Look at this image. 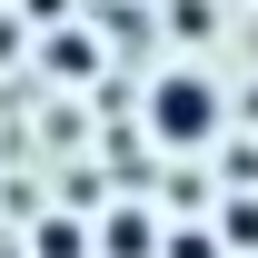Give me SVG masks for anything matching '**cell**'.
Wrapping results in <instances>:
<instances>
[{"instance_id": "6da1fadb", "label": "cell", "mask_w": 258, "mask_h": 258, "mask_svg": "<svg viewBox=\"0 0 258 258\" xmlns=\"http://www.w3.org/2000/svg\"><path fill=\"white\" fill-rule=\"evenodd\" d=\"M149 129H159L169 149H209V139H219V90H209L199 70H169L159 90H149Z\"/></svg>"}, {"instance_id": "7a4b0ae2", "label": "cell", "mask_w": 258, "mask_h": 258, "mask_svg": "<svg viewBox=\"0 0 258 258\" xmlns=\"http://www.w3.org/2000/svg\"><path fill=\"white\" fill-rule=\"evenodd\" d=\"M99 258H159V228H149V209H109V219L90 228Z\"/></svg>"}, {"instance_id": "3957f363", "label": "cell", "mask_w": 258, "mask_h": 258, "mask_svg": "<svg viewBox=\"0 0 258 258\" xmlns=\"http://www.w3.org/2000/svg\"><path fill=\"white\" fill-rule=\"evenodd\" d=\"M40 258H90V228L80 219H40Z\"/></svg>"}, {"instance_id": "277c9868", "label": "cell", "mask_w": 258, "mask_h": 258, "mask_svg": "<svg viewBox=\"0 0 258 258\" xmlns=\"http://www.w3.org/2000/svg\"><path fill=\"white\" fill-rule=\"evenodd\" d=\"M219 238H228V248H238V258L258 248V199H228V209H219Z\"/></svg>"}, {"instance_id": "5b68a950", "label": "cell", "mask_w": 258, "mask_h": 258, "mask_svg": "<svg viewBox=\"0 0 258 258\" xmlns=\"http://www.w3.org/2000/svg\"><path fill=\"white\" fill-rule=\"evenodd\" d=\"M50 70H60V80H80V70H99V40H60V50H50Z\"/></svg>"}, {"instance_id": "8992f818", "label": "cell", "mask_w": 258, "mask_h": 258, "mask_svg": "<svg viewBox=\"0 0 258 258\" xmlns=\"http://www.w3.org/2000/svg\"><path fill=\"white\" fill-rule=\"evenodd\" d=\"M159 258H219V238H209V228H169V248Z\"/></svg>"}]
</instances>
